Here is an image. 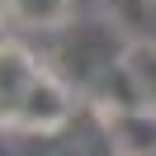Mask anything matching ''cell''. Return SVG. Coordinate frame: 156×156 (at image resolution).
Instances as JSON below:
<instances>
[{
	"label": "cell",
	"mask_w": 156,
	"mask_h": 156,
	"mask_svg": "<svg viewBox=\"0 0 156 156\" xmlns=\"http://www.w3.org/2000/svg\"><path fill=\"white\" fill-rule=\"evenodd\" d=\"M52 66H43L24 43H5L0 38V128H19V114L29 104V95L38 90V80Z\"/></svg>",
	"instance_id": "7a4b0ae2"
},
{
	"label": "cell",
	"mask_w": 156,
	"mask_h": 156,
	"mask_svg": "<svg viewBox=\"0 0 156 156\" xmlns=\"http://www.w3.org/2000/svg\"><path fill=\"white\" fill-rule=\"evenodd\" d=\"M99 118V133L109 137V151L118 156H151L156 151V109L147 104H90Z\"/></svg>",
	"instance_id": "3957f363"
},
{
	"label": "cell",
	"mask_w": 156,
	"mask_h": 156,
	"mask_svg": "<svg viewBox=\"0 0 156 156\" xmlns=\"http://www.w3.org/2000/svg\"><path fill=\"white\" fill-rule=\"evenodd\" d=\"M128 76H133V90L147 109H156V43H133L123 57Z\"/></svg>",
	"instance_id": "5b68a950"
},
{
	"label": "cell",
	"mask_w": 156,
	"mask_h": 156,
	"mask_svg": "<svg viewBox=\"0 0 156 156\" xmlns=\"http://www.w3.org/2000/svg\"><path fill=\"white\" fill-rule=\"evenodd\" d=\"M118 14L109 19V14H99V19H76V24H62L57 29V48H52V62H57V76L71 80V90H76L80 99H90V90L99 85V80H109L118 66H123L128 48L133 43L123 38V29H118Z\"/></svg>",
	"instance_id": "6da1fadb"
},
{
	"label": "cell",
	"mask_w": 156,
	"mask_h": 156,
	"mask_svg": "<svg viewBox=\"0 0 156 156\" xmlns=\"http://www.w3.org/2000/svg\"><path fill=\"white\" fill-rule=\"evenodd\" d=\"M0 10H5V19L19 24V29H62V24L71 19V0H0Z\"/></svg>",
	"instance_id": "277c9868"
}]
</instances>
